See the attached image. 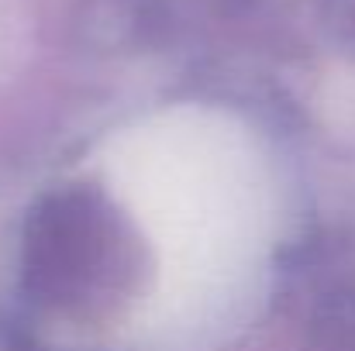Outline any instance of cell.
I'll list each match as a JSON object with an SVG mask.
<instances>
[{
  "mask_svg": "<svg viewBox=\"0 0 355 351\" xmlns=\"http://www.w3.org/2000/svg\"><path fill=\"white\" fill-rule=\"evenodd\" d=\"M104 179L155 255L145 338L155 351H204L262 293L276 241V179L245 120L173 107L121 127Z\"/></svg>",
  "mask_w": 355,
  "mask_h": 351,
  "instance_id": "cell-1",
  "label": "cell"
}]
</instances>
